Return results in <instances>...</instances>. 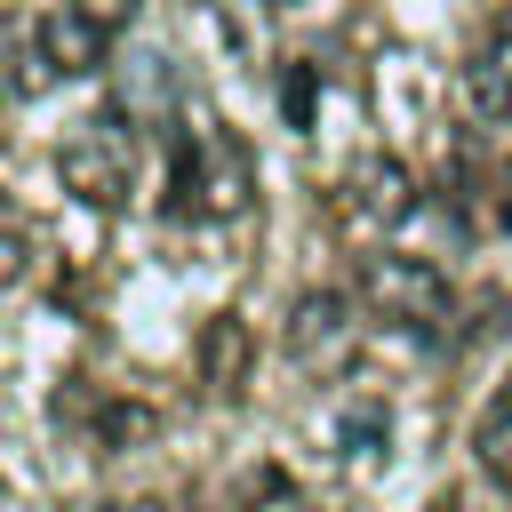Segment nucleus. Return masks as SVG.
Here are the masks:
<instances>
[{"label": "nucleus", "instance_id": "1", "mask_svg": "<svg viewBox=\"0 0 512 512\" xmlns=\"http://www.w3.org/2000/svg\"><path fill=\"white\" fill-rule=\"evenodd\" d=\"M256 200V160L232 128H184L176 152H168V192L160 208L184 216V224H224V216H248Z\"/></svg>", "mask_w": 512, "mask_h": 512}, {"label": "nucleus", "instance_id": "2", "mask_svg": "<svg viewBox=\"0 0 512 512\" xmlns=\"http://www.w3.org/2000/svg\"><path fill=\"white\" fill-rule=\"evenodd\" d=\"M56 176H64V192H72L80 208H96V216L128 208V192H136V128H128L120 112L80 120V128L56 144Z\"/></svg>", "mask_w": 512, "mask_h": 512}, {"label": "nucleus", "instance_id": "3", "mask_svg": "<svg viewBox=\"0 0 512 512\" xmlns=\"http://www.w3.org/2000/svg\"><path fill=\"white\" fill-rule=\"evenodd\" d=\"M352 296H360L376 320H392V328H432V320L448 312V280H440V264H424V256H400V248H376V256H360V272H352Z\"/></svg>", "mask_w": 512, "mask_h": 512}, {"label": "nucleus", "instance_id": "4", "mask_svg": "<svg viewBox=\"0 0 512 512\" xmlns=\"http://www.w3.org/2000/svg\"><path fill=\"white\" fill-rule=\"evenodd\" d=\"M192 368H200V384L208 392H240L248 384V368H256V336H248V320L240 312H216L208 328H200V344H192Z\"/></svg>", "mask_w": 512, "mask_h": 512}, {"label": "nucleus", "instance_id": "5", "mask_svg": "<svg viewBox=\"0 0 512 512\" xmlns=\"http://www.w3.org/2000/svg\"><path fill=\"white\" fill-rule=\"evenodd\" d=\"M32 40H40V64H48V72H96L112 32H104L88 8H48V16L32 24Z\"/></svg>", "mask_w": 512, "mask_h": 512}, {"label": "nucleus", "instance_id": "6", "mask_svg": "<svg viewBox=\"0 0 512 512\" xmlns=\"http://www.w3.org/2000/svg\"><path fill=\"white\" fill-rule=\"evenodd\" d=\"M472 104L488 112V120H512V8L480 32V48H472Z\"/></svg>", "mask_w": 512, "mask_h": 512}, {"label": "nucleus", "instance_id": "7", "mask_svg": "<svg viewBox=\"0 0 512 512\" xmlns=\"http://www.w3.org/2000/svg\"><path fill=\"white\" fill-rule=\"evenodd\" d=\"M472 456H480V472L512 496V376L488 392V408H480V432H472Z\"/></svg>", "mask_w": 512, "mask_h": 512}, {"label": "nucleus", "instance_id": "8", "mask_svg": "<svg viewBox=\"0 0 512 512\" xmlns=\"http://www.w3.org/2000/svg\"><path fill=\"white\" fill-rule=\"evenodd\" d=\"M152 432H160V416H152L144 400L96 392V408H88V440H96V448H144Z\"/></svg>", "mask_w": 512, "mask_h": 512}, {"label": "nucleus", "instance_id": "9", "mask_svg": "<svg viewBox=\"0 0 512 512\" xmlns=\"http://www.w3.org/2000/svg\"><path fill=\"white\" fill-rule=\"evenodd\" d=\"M344 312H352V296H336V288H312V296L296 304V320H288V344H296L304 360H320V352L344 336Z\"/></svg>", "mask_w": 512, "mask_h": 512}, {"label": "nucleus", "instance_id": "10", "mask_svg": "<svg viewBox=\"0 0 512 512\" xmlns=\"http://www.w3.org/2000/svg\"><path fill=\"white\" fill-rule=\"evenodd\" d=\"M32 272V216L16 208V192L0 184V288H16Z\"/></svg>", "mask_w": 512, "mask_h": 512}, {"label": "nucleus", "instance_id": "11", "mask_svg": "<svg viewBox=\"0 0 512 512\" xmlns=\"http://www.w3.org/2000/svg\"><path fill=\"white\" fill-rule=\"evenodd\" d=\"M416 208V176L400 168V160H368V216H408Z\"/></svg>", "mask_w": 512, "mask_h": 512}, {"label": "nucleus", "instance_id": "12", "mask_svg": "<svg viewBox=\"0 0 512 512\" xmlns=\"http://www.w3.org/2000/svg\"><path fill=\"white\" fill-rule=\"evenodd\" d=\"M280 112H288V128H312V64L280 72Z\"/></svg>", "mask_w": 512, "mask_h": 512}, {"label": "nucleus", "instance_id": "13", "mask_svg": "<svg viewBox=\"0 0 512 512\" xmlns=\"http://www.w3.org/2000/svg\"><path fill=\"white\" fill-rule=\"evenodd\" d=\"M80 8H88V16L104 24V32H120V24H128V16L144 8V0H80Z\"/></svg>", "mask_w": 512, "mask_h": 512}, {"label": "nucleus", "instance_id": "14", "mask_svg": "<svg viewBox=\"0 0 512 512\" xmlns=\"http://www.w3.org/2000/svg\"><path fill=\"white\" fill-rule=\"evenodd\" d=\"M432 512H456V504H448V496H440V504H432Z\"/></svg>", "mask_w": 512, "mask_h": 512}]
</instances>
